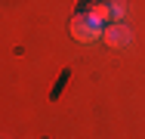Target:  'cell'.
Listing matches in <instances>:
<instances>
[{
	"instance_id": "6da1fadb",
	"label": "cell",
	"mask_w": 145,
	"mask_h": 139,
	"mask_svg": "<svg viewBox=\"0 0 145 139\" xmlns=\"http://www.w3.org/2000/svg\"><path fill=\"white\" fill-rule=\"evenodd\" d=\"M102 34H105V25L96 22L89 12H80L71 19V37L77 43H96V40H102Z\"/></svg>"
},
{
	"instance_id": "3957f363",
	"label": "cell",
	"mask_w": 145,
	"mask_h": 139,
	"mask_svg": "<svg viewBox=\"0 0 145 139\" xmlns=\"http://www.w3.org/2000/svg\"><path fill=\"white\" fill-rule=\"evenodd\" d=\"M89 16L96 22H102V25H111V6L108 3H93L89 6Z\"/></svg>"
},
{
	"instance_id": "277c9868",
	"label": "cell",
	"mask_w": 145,
	"mask_h": 139,
	"mask_svg": "<svg viewBox=\"0 0 145 139\" xmlns=\"http://www.w3.org/2000/svg\"><path fill=\"white\" fill-rule=\"evenodd\" d=\"M108 6H111V22H123V16H127V3L123 0H108Z\"/></svg>"
},
{
	"instance_id": "7a4b0ae2",
	"label": "cell",
	"mask_w": 145,
	"mask_h": 139,
	"mask_svg": "<svg viewBox=\"0 0 145 139\" xmlns=\"http://www.w3.org/2000/svg\"><path fill=\"white\" fill-rule=\"evenodd\" d=\"M130 28L123 25H117V22H111V25H105V34H102V43L105 47H111V50H123V47H130Z\"/></svg>"
}]
</instances>
